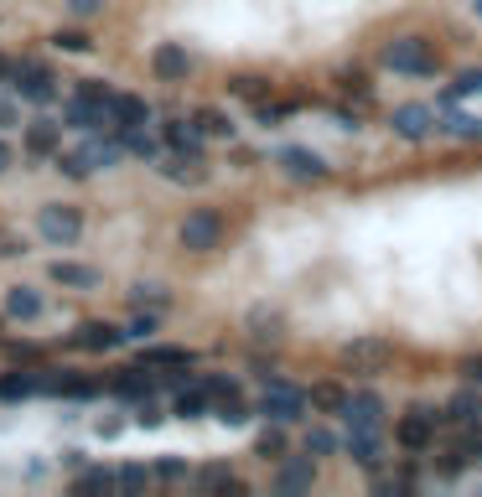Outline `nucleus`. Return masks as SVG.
Segmentation results:
<instances>
[{
    "mask_svg": "<svg viewBox=\"0 0 482 497\" xmlns=\"http://www.w3.org/2000/svg\"><path fill=\"white\" fill-rule=\"evenodd\" d=\"M120 156H125V145L114 140V135H104V129H94V135H83V145H79V150H68L58 166H63V177H89V171L114 166Z\"/></svg>",
    "mask_w": 482,
    "mask_h": 497,
    "instance_id": "f257e3e1",
    "label": "nucleus"
},
{
    "mask_svg": "<svg viewBox=\"0 0 482 497\" xmlns=\"http://www.w3.org/2000/svg\"><path fill=\"white\" fill-rule=\"evenodd\" d=\"M306 404H311V394L296 384H286V378H275V373H265V394H259V415L270 419V425H296V419L306 415Z\"/></svg>",
    "mask_w": 482,
    "mask_h": 497,
    "instance_id": "f03ea898",
    "label": "nucleus"
},
{
    "mask_svg": "<svg viewBox=\"0 0 482 497\" xmlns=\"http://www.w3.org/2000/svg\"><path fill=\"white\" fill-rule=\"evenodd\" d=\"M384 67L410 73V78H431L435 73V52H431V42H420V36H400V42H389L384 47Z\"/></svg>",
    "mask_w": 482,
    "mask_h": 497,
    "instance_id": "7ed1b4c3",
    "label": "nucleus"
},
{
    "mask_svg": "<svg viewBox=\"0 0 482 497\" xmlns=\"http://www.w3.org/2000/svg\"><path fill=\"white\" fill-rule=\"evenodd\" d=\"M37 228H42L47 243H73L83 233V212L68 208V202H47V208L37 212Z\"/></svg>",
    "mask_w": 482,
    "mask_h": 497,
    "instance_id": "20e7f679",
    "label": "nucleus"
},
{
    "mask_svg": "<svg viewBox=\"0 0 482 497\" xmlns=\"http://www.w3.org/2000/svg\"><path fill=\"white\" fill-rule=\"evenodd\" d=\"M218 239H224V218L213 208H197L187 223H182V249H193V254H208V249H218Z\"/></svg>",
    "mask_w": 482,
    "mask_h": 497,
    "instance_id": "39448f33",
    "label": "nucleus"
},
{
    "mask_svg": "<svg viewBox=\"0 0 482 497\" xmlns=\"http://www.w3.org/2000/svg\"><path fill=\"white\" fill-rule=\"evenodd\" d=\"M389 357H394V347H389L384 337H358V342L342 347V363H348L353 373H379Z\"/></svg>",
    "mask_w": 482,
    "mask_h": 497,
    "instance_id": "423d86ee",
    "label": "nucleus"
},
{
    "mask_svg": "<svg viewBox=\"0 0 482 497\" xmlns=\"http://www.w3.org/2000/svg\"><path fill=\"white\" fill-rule=\"evenodd\" d=\"M275 166H280L290 181H321L327 177V160H321L317 150H306V145H286V150L275 156Z\"/></svg>",
    "mask_w": 482,
    "mask_h": 497,
    "instance_id": "0eeeda50",
    "label": "nucleus"
},
{
    "mask_svg": "<svg viewBox=\"0 0 482 497\" xmlns=\"http://www.w3.org/2000/svg\"><path fill=\"white\" fill-rule=\"evenodd\" d=\"M389 125H394L400 140H425L435 129V109H425V104H400V109L389 114Z\"/></svg>",
    "mask_w": 482,
    "mask_h": 497,
    "instance_id": "6e6552de",
    "label": "nucleus"
},
{
    "mask_svg": "<svg viewBox=\"0 0 482 497\" xmlns=\"http://www.w3.org/2000/svg\"><path fill=\"white\" fill-rule=\"evenodd\" d=\"M342 419H348V425L384 430V399H379L373 388H358V394H348V404H342Z\"/></svg>",
    "mask_w": 482,
    "mask_h": 497,
    "instance_id": "1a4fd4ad",
    "label": "nucleus"
},
{
    "mask_svg": "<svg viewBox=\"0 0 482 497\" xmlns=\"http://www.w3.org/2000/svg\"><path fill=\"white\" fill-rule=\"evenodd\" d=\"M11 78H16V98H26V104H47L52 98V73L37 63H21L11 67Z\"/></svg>",
    "mask_w": 482,
    "mask_h": 497,
    "instance_id": "9d476101",
    "label": "nucleus"
},
{
    "mask_svg": "<svg viewBox=\"0 0 482 497\" xmlns=\"http://www.w3.org/2000/svg\"><path fill=\"white\" fill-rule=\"evenodd\" d=\"M348 456H353L358 466L379 471V461H384V440H379V430H369V425H348Z\"/></svg>",
    "mask_w": 482,
    "mask_h": 497,
    "instance_id": "9b49d317",
    "label": "nucleus"
},
{
    "mask_svg": "<svg viewBox=\"0 0 482 497\" xmlns=\"http://www.w3.org/2000/svg\"><path fill=\"white\" fill-rule=\"evenodd\" d=\"M63 125H73V129H83V135H94V129H110V109L104 104H94V98H73L63 109Z\"/></svg>",
    "mask_w": 482,
    "mask_h": 497,
    "instance_id": "f8f14e48",
    "label": "nucleus"
},
{
    "mask_svg": "<svg viewBox=\"0 0 482 497\" xmlns=\"http://www.w3.org/2000/svg\"><path fill=\"white\" fill-rule=\"evenodd\" d=\"M161 177L197 187V181L208 177V166H203V156H197V150H172V156H161Z\"/></svg>",
    "mask_w": 482,
    "mask_h": 497,
    "instance_id": "ddd939ff",
    "label": "nucleus"
},
{
    "mask_svg": "<svg viewBox=\"0 0 482 497\" xmlns=\"http://www.w3.org/2000/svg\"><path fill=\"white\" fill-rule=\"evenodd\" d=\"M394 435H400L404 450H425V446H431V435H435V415H431V409H410Z\"/></svg>",
    "mask_w": 482,
    "mask_h": 497,
    "instance_id": "4468645a",
    "label": "nucleus"
},
{
    "mask_svg": "<svg viewBox=\"0 0 482 497\" xmlns=\"http://www.w3.org/2000/svg\"><path fill=\"white\" fill-rule=\"evenodd\" d=\"M151 67H156V78L177 83V78H187V73H193V57H187V47H177V42H161L156 57H151Z\"/></svg>",
    "mask_w": 482,
    "mask_h": 497,
    "instance_id": "2eb2a0df",
    "label": "nucleus"
},
{
    "mask_svg": "<svg viewBox=\"0 0 482 497\" xmlns=\"http://www.w3.org/2000/svg\"><path fill=\"white\" fill-rule=\"evenodd\" d=\"M73 342H79V347H89V353H114V347L125 342V332H120V326H110V321H83Z\"/></svg>",
    "mask_w": 482,
    "mask_h": 497,
    "instance_id": "dca6fc26",
    "label": "nucleus"
},
{
    "mask_svg": "<svg viewBox=\"0 0 482 497\" xmlns=\"http://www.w3.org/2000/svg\"><path fill=\"white\" fill-rule=\"evenodd\" d=\"M311 481H317V461L301 456V461H286L275 471V492H311Z\"/></svg>",
    "mask_w": 482,
    "mask_h": 497,
    "instance_id": "f3484780",
    "label": "nucleus"
},
{
    "mask_svg": "<svg viewBox=\"0 0 482 497\" xmlns=\"http://www.w3.org/2000/svg\"><path fill=\"white\" fill-rule=\"evenodd\" d=\"M145 119H151L145 98H135V94H114V104H110V129H135V125H145Z\"/></svg>",
    "mask_w": 482,
    "mask_h": 497,
    "instance_id": "a211bd4d",
    "label": "nucleus"
},
{
    "mask_svg": "<svg viewBox=\"0 0 482 497\" xmlns=\"http://www.w3.org/2000/svg\"><path fill=\"white\" fill-rule=\"evenodd\" d=\"M446 114H435V129H446V135H456V140H482V119L477 114H462L451 109V104H441Z\"/></svg>",
    "mask_w": 482,
    "mask_h": 497,
    "instance_id": "6ab92c4d",
    "label": "nucleus"
},
{
    "mask_svg": "<svg viewBox=\"0 0 482 497\" xmlns=\"http://www.w3.org/2000/svg\"><path fill=\"white\" fill-rule=\"evenodd\" d=\"M446 419H451V425H472V419H482V394H477V384H466V388H456V394H451Z\"/></svg>",
    "mask_w": 482,
    "mask_h": 497,
    "instance_id": "aec40b11",
    "label": "nucleus"
},
{
    "mask_svg": "<svg viewBox=\"0 0 482 497\" xmlns=\"http://www.w3.org/2000/svg\"><path fill=\"white\" fill-rule=\"evenodd\" d=\"M58 140H63V125H52V119L26 125V150L32 156H58Z\"/></svg>",
    "mask_w": 482,
    "mask_h": 497,
    "instance_id": "412c9836",
    "label": "nucleus"
},
{
    "mask_svg": "<svg viewBox=\"0 0 482 497\" xmlns=\"http://www.w3.org/2000/svg\"><path fill=\"white\" fill-rule=\"evenodd\" d=\"M161 135H166V150H203V129H197V119L193 125H187V119H166Z\"/></svg>",
    "mask_w": 482,
    "mask_h": 497,
    "instance_id": "4be33fe9",
    "label": "nucleus"
},
{
    "mask_svg": "<svg viewBox=\"0 0 482 497\" xmlns=\"http://www.w3.org/2000/svg\"><path fill=\"white\" fill-rule=\"evenodd\" d=\"M5 311L16 321H37L42 316V290H32V285H16L11 295H5Z\"/></svg>",
    "mask_w": 482,
    "mask_h": 497,
    "instance_id": "5701e85b",
    "label": "nucleus"
},
{
    "mask_svg": "<svg viewBox=\"0 0 482 497\" xmlns=\"http://www.w3.org/2000/svg\"><path fill=\"white\" fill-rule=\"evenodd\" d=\"M141 368H193V353H182V347H145Z\"/></svg>",
    "mask_w": 482,
    "mask_h": 497,
    "instance_id": "b1692460",
    "label": "nucleus"
},
{
    "mask_svg": "<svg viewBox=\"0 0 482 497\" xmlns=\"http://www.w3.org/2000/svg\"><path fill=\"white\" fill-rule=\"evenodd\" d=\"M114 140L125 145L130 156H145V160H156V156H161V150H156V140L145 135V125H135V129H114Z\"/></svg>",
    "mask_w": 482,
    "mask_h": 497,
    "instance_id": "393cba45",
    "label": "nucleus"
},
{
    "mask_svg": "<svg viewBox=\"0 0 482 497\" xmlns=\"http://www.w3.org/2000/svg\"><path fill=\"white\" fill-rule=\"evenodd\" d=\"M52 280H58V285L94 290V285H99V270H89V264H52Z\"/></svg>",
    "mask_w": 482,
    "mask_h": 497,
    "instance_id": "a878e982",
    "label": "nucleus"
},
{
    "mask_svg": "<svg viewBox=\"0 0 482 497\" xmlns=\"http://www.w3.org/2000/svg\"><path fill=\"white\" fill-rule=\"evenodd\" d=\"M208 404H213V399L203 394V384H197V388H182L172 409H177V419H203V415H208Z\"/></svg>",
    "mask_w": 482,
    "mask_h": 497,
    "instance_id": "bb28decb",
    "label": "nucleus"
},
{
    "mask_svg": "<svg viewBox=\"0 0 482 497\" xmlns=\"http://www.w3.org/2000/svg\"><path fill=\"white\" fill-rule=\"evenodd\" d=\"M114 394H120V399H130V404H145V399H151V378H145V368H130L125 378L114 384Z\"/></svg>",
    "mask_w": 482,
    "mask_h": 497,
    "instance_id": "cd10ccee",
    "label": "nucleus"
},
{
    "mask_svg": "<svg viewBox=\"0 0 482 497\" xmlns=\"http://www.w3.org/2000/svg\"><path fill=\"white\" fill-rule=\"evenodd\" d=\"M110 487H120V477L104 471V466H83L79 481H73V492H110Z\"/></svg>",
    "mask_w": 482,
    "mask_h": 497,
    "instance_id": "c85d7f7f",
    "label": "nucleus"
},
{
    "mask_svg": "<svg viewBox=\"0 0 482 497\" xmlns=\"http://www.w3.org/2000/svg\"><path fill=\"white\" fill-rule=\"evenodd\" d=\"M249 332H255L259 342H275V337H280V311H270V305H255V311H249Z\"/></svg>",
    "mask_w": 482,
    "mask_h": 497,
    "instance_id": "c756f323",
    "label": "nucleus"
},
{
    "mask_svg": "<svg viewBox=\"0 0 482 497\" xmlns=\"http://www.w3.org/2000/svg\"><path fill=\"white\" fill-rule=\"evenodd\" d=\"M52 394H63V399H94L99 384L94 378H79V373H58V388Z\"/></svg>",
    "mask_w": 482,
    "mask_h": 497,
    "instance_id": "7c9ffc66",
    "label": "nucleus"
},
{
    "mask_svg": "<svg viewBox=\"0 0 482 497\" xmlns=\"http://www.w3.org/2000/svg\"><path fill=\"white\" fill-rule=\"evenodd\" d=\"M197 129H203V135H218V140H228V135H234V119H228L224 109H197Z\"/></svg>",
    "mask_w": 482,
    "mask_h": 497,
    "instance_id": "2f4dec72",
    "label": "nucleus"
},
{
    "mask_svg": "<svg viewBox=\"0 0 482 497\" xmlns=\"http://www.w3.org/2000/svg\"><path fill=\"white\" fill-rule=\"evenodd\" d=\"M197 487H203V492H239V481H234L228 466H208V471L197 477Z\"/></svg>",
    "mask_w": 482,
    "mask_h": 497,
    "instance_id": "473e14b6",
    "label": "nucleus"
},
{
    "mask_svg": "<svg viewBox=\"0 0 482 497\" xmlns=\"http://www.w3.org/2000/svg\"><path fill=\"white\" fill-rule=\"evenodd\" d=\"M311 404H317V409H327V415H342L348 394H342L338 384H321V388H311Z\"/></svg>",
    "mask_w": 482,
    "mask_h": 497,
    "instance_id": "72a5a7b5",
    "label": "nucleus"
},
{
    "mask_svg": "<svg viewBox=\"0 0 482 497\" xmlns=\"http://www.w3.org/2000/svg\"><path fill=\"white\" fill-rule=\"evenodd\" d=\"M26 394H37L32 373H5V378H0V399H26Z\"/></svg>",
    "mask_w": 482,
    "mask_h": 497,
    "instance_id": "f704fd0d",
    "label": "nucleus"
},
{
    "mask_svg": "<svg viewBox=\"0 0 482 497\" xmlns=\"http://www.w3.org/2000/svg\"><path fill=\"white\" fill-rule=\"evenodd\" d=\"M203 394H208L213 404H218V399H239V384L224 378V373H213V378H203Z\"/></svg>",
    "mask_w": 482,
    "mask_h": 497,
    "instance_id": "c9c22d12",
    "label": "nucleus"
},
{
    "mask_svg": "<svg viewBox=\"0 0 482 497\" xmlns=\"http://www.w3.org/2000/svg\"><path fill=\"white\" fill-rule=\"evenodd\" d=\"M332 450H338V435L332 430H306V456H332Z\"/></svg>",
    "mask_w": 482,
    "mask_h": 497,
    "instance_id": "e433bc0d",
    "label": "nucleus"
},
{
    "mask_svg": "<svg viewBox=\"0 0 482 497\" xmlns=\"http://www.w3.org/2000/svg\"><path fill=\"white\" fill-rule=\"evenodd\" d=\"M130 301L145 305V311H166V290H161V285H135V290H130Z\"/></svg>",
    "mask_w": 482,
    "mask_h": 497,
    "instance_id": "4c0bfd02",
    "label": "nucleus"
},
{
    "mask_svg": "<svg viewBox=\"0 0 482 497\" xmlns=\"http://www.w3.org/2000/svg\"><path fill=\"white\" fill-rule=\"evenodd\" d=\"M213 415L224 419V425H244V419H249V409H244V399H218V409H213Z\"/></svg>",
    "mask_w": 482,
    "mask_h": 497,
    "instance_id": "58836bf2",
    "label": "nucleus"
},
{
    "mask_svg": "<svg viewBox=\"0 0 482 497\" xmlns=\"http://www.w3.org/2000/svg\"><path fill=\"white\" fill-rule=\"evenodd\" d=\"M114 477H120V487H125V492H141L145 481H151V471H145V466H120Z\"/></svg>",
    "mask_w": 482,
    "mask_h": 497,
    "instance_id": "ea45409f",
    "label": "nucleus"
},
{
    "mask_svg": "<svg viewBox=\"0 0 482 497\" xmlns=\"http://www.w3.org/2000/svg\"><path fill=\"white\" fill-rule=\"evenodd\" d=\"M79 94H83V98H94V104H104V109H110V104H114V88H110V83H104V78H89V83H83V88H79Z\"/></svg>",
    "mask_w": 482,
    "mask_h": 497,
    "instance_id": "a19ab883",
    "label": "nucleus"
},
{
    "mask_svg": "<svg viewBox=\"0 0 482 497\" xmlns=\"http://www.w3.org/2000/svg\"><path fill=\"white\" fill-rule=\"evenodd\" d=\"M52 42H58L63 52H89V47H94V36H89V32H58Z\"/></svg>",
    "mask_w": 482,
    "mask_h": 497,
    "instance_id": "79ce46f5",
    "label": "nucleus"
},
{
    "mask_svg": "<svg viewBox=\"0 0 482 497\" xmlns=\"http://www.w3.org/2000/svg\"><path fill=\"white\" fill-rule=\"evenodd\" d=\"M151 332H156V311H145V316H135V321L125 326V337H130V342H145Z\"/></svg>",
    "mask_w": 482,
    "mask_h": 497,
    "instance_id": "37998d69",
    "label": "nucleus"
},
{
    "mask_svg": "<svg viewBox=\"0 0 482 497\" xmlns=\"http://www.w3.org/2000/svg\"><path fill=\"white\" fill-rule=\"evenodd\" d=\"M462 456H482V419H472V425H466V435H462Z\"/></svg>",
    "mask_w": 482,
    "mask_h": 497,
    "instance_id": "c03bdc74",
    "label": "nucleus"
},
{
    "mask_svg": "<svg viewBox=\"0 0 482 497\" xmlns=\"http://www.w3.org/2000/svg\"><path fill=\"white\" fill-rule=\"evenodd\" d=\"M259 456H286V435H280V425L259 435Z\"/></svg>",
    "mask_w": 482,
    "mask_h": 497,
    "instance_id": "a18cd8bd",
    "label": "nucleus"
},
{
    "mask_svg": "<svg viewBox=\"0 0 482 497\" xmlns=\"http://www.w3.org/2000/svg\"><path fill=\"white\" fill-rule=\"evenodd\" d=\"M156 477L161 481H182V477H187V466H182L177 456H166V461H156Z\"/></svg>",
    "mask_w": 482,
    "mask_h": 497,
    "instance_id": "49530a36",
    "label": "nucleus"
},
{
    "mask_svg": "<svg viewBox=\"0 0 482 497\" xmlns=\"http://www.w3.org/2000/svg\"><path fill=\"white\" fill-rule=\"evenodd\" d=\"M234 94L239 98H259L265 94V78H234Z\"/></svg>",
    "mask_w": 482,
    "mask_h": 497,
    "instance_id": "de8ad7c7",
    "label": "nucleus"
},
{
    "mask_svg": "<svg viewBox=\"0 0 482 497\" xmlns=\"http://www.w3.org/2000/svg\"><path fill=\"white\" fill-rule=\"evenodd\" d=\"M135 419H141L145 430H156V425H161V409H156L151 399H145V404H135Z\"/></svg>",
    "mask_w": 482,
    "mask_h": 497,
    "instance_id": "09e8293b",
    "label": "nucleus"
},
{
    "mask_svg": "<svg viewBox=\"0 0 482 497\" xmlns=\"http://www.w3.org/2000/svg\"><path fill=\"white\" fill-rule=\"evenodd\" d=\"M456 94H482V67H472V73L456 78Z\"/></svg>",
    "mask_w": 482,
    "mask_h": 497,
    "instance_id": "8fccbe9b",
    "label": "nucleus"
},
{
    "mask_svg": "<svg viewBox=\"0 0 482 497\" xmlns=\"http://www.w3.org/2000/svg\"><path fill=\"white\" fill-rule=\"evenodd\" d=\"M286 104H259V125H280V119H286Z\"/></svg>",
    "mask_w": 482,
    "mask_h": 497,
    "instance_id": "3c124183",
    "label": "nucleus"
},
{
    "mask_svg": "<svg viewBox=\"0 0 482 497\" xmlns=\"http://www.w3.org/2000/svg\"><path fill=\"white\" fill-rule=\"evenodd\" d=\"M21 254V239L16 233H0V259H16Z\"/></svg>",
    "mask_w": 482,
    "mask_h": 497,
    "instance_id": "603ef678",
    "label": "nucleus"
},
{
    "mask_svg": "<svg viewBox=\"0 0 482 497\" xmlns=\"http://www.w3.org/2000/svg\"><path fill=\"white\" fill-rule=\"evenodd\" d=\"M99 5H104V0H68V11H73V16H94Z\"/></svg>",
    "mask_w": 482,
    "mask_h": 497,
    "instance_id": "864d4df0",
    "label": "nucleus"
},
{
    "mask_svg": "<svg viewBox=\"0 0 482 497\" xmlns=\"http://www.w3.org/2000/svg\"><path fill=\"white\" fill-rule=\"evenodd\" d=\"M462 373H466V384H477V388H482V357H466Z\"/></svg>",
    "mask_w": 482,
    "mask_h": 497,
    "instance_id": "5fc2aeb1",
    "label": "nucleus"
},
{
    "mask_svg": "<svg viewBox=\"0 0 482 497\" xmlns=\"http://www.w3.org/2000/svg\"><path fill=\"white\" fill-rule=\"evenodd\" d=\"M0 125H16V104L11 98H0Z\"/></svg>",
    "mask_w": 482,
    "mask_h": 497,
    "instance_id": "6e6d98bb",
    "label": "nucleus"
},
{
    "mask_svg": "<svg viewBox=\"0 0 482 497\" xmlns=\"http://www.w3.org/2000/svg\"><path fill=\"white\" fill-rule=\"evenodd\" d=\"M5 166H11V150H5V140H0V171H5Z\"/></svg>",
    "mask_w": 482,
    "mask_h": 497,
    "instance_id": "4d7b16f0",
    "label": "nucleus"
},
{
    "mask_svg": "<svg viewBox=\"0 0 482 497\" xmlns=\"http://www.w3.org/2000/svg\"><path fill=\"white\" fill-rule=\"evenodd\" d=\"M472 11H477V16H482V0H472Z\"/></svg>",
    "mask_w": 482,
    "mask_h": 497,
    "instance_id": "13d9d810",
    "label": "nucleus"
},
{
    "mask_svg": "<svg viewBox=\"0 0 482 497\" xmlns=\"http://www.w3.org/2000/svg\"><path fill=\"white\" fill-rule=\"evenodd\" d=\"M0 73H11V63H0Z\"/></svg>",
    "mask_w": 482,
    "mask_h": 497,
    "instance_id": "bf43d9fd",
    "label": "nucleus"
}]
</instances>
